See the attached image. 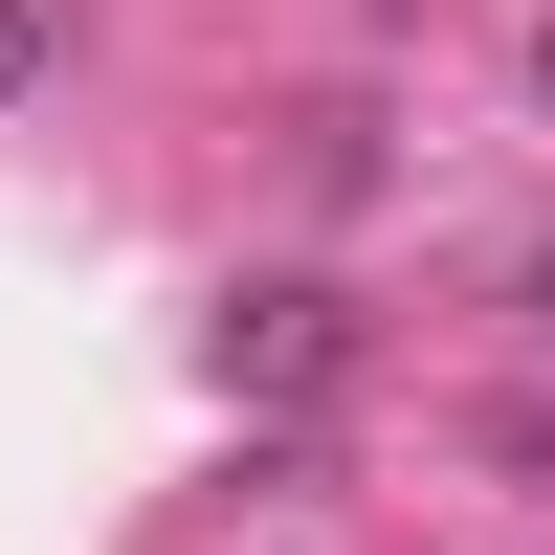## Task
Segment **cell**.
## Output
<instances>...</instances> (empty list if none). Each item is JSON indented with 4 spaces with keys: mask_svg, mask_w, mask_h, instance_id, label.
<instances>
[{
    "mask_svg": "<svg viewBox=\"0 0 555 555\" xmlns=\"http://www.w3.org/2000/svg\"><path fill=\"white\" fill-rule=\"evenodd\" d=\"M533 112H555V23H533Z\"/></svg>",
    "mask_w": 555,
    "mask_h": 555,
    "instance_id": "3",
    "label": "cell"
},
{
    "mask_svg": "<svg viewBox=\"0 0 555 555\" xmlns=\"http://www.w3.org/2000/svg\"><path fill=\"white\" fill-rule=\"evenodd\" d=\"M334 356H356V311H334V289H245V311H222V378H267V400H311Z\"/></svg>",
    "mask_w": 555,
    "mask_h": 555,
    "instance_id": "1",
    "label": "cell"
},
{
    "mask_svg": "<svg viewBox=\"0 0 555 555\" xmlns=\"http://www.w3.org/2000/svg\"><path fill=\"white\" fill-rule=\"evenodd\" d=\"M23 89H44V0H0V112H23Z\"/></svg>",
    "mask_w": 555,
    "mask_h": 555,
    "instance_id": "2",
    "label": "cell"
}]
</instances>
